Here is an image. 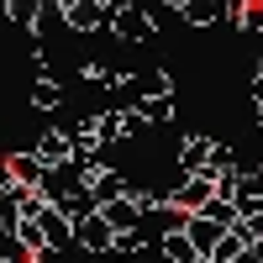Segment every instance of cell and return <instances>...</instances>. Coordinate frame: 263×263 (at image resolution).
Returning a JSON list of instances; mask_svg holds the SVG:
<instances>
[{"mask_svg":"<svg viewBox=\"0 0 263 263\" xmlns=\"http://www.w3.org/2000/svg\"><path fill=\"white\" fill-rule=\"evenodd\" d=\"M253 100H258V105H263V74H258V79H253Z\"/></svg>","mask_w":263,"mask_h":263,"instance_id":"cell-29","label":"cell"},{"mask_svg":"<svg viewBox=\"0 0 263 263\" xmlns=\"http://www.w3.org/2000/svg\"><path fill=\"white\" fill-rule=\"evenodd\" d=\"M27 195L32 190H21V184H0V232H16L21 227V211H27Z\"/></svg>","mask_w":263,"mask_h":263,"instance_id":"cell-8","label":"cell"},{"mask_svg":"<svg viewBox=\"0 0 263 263\" xmlns=\"http://www.w3.org/2000/svg\"><path fill=\"white\" fill-rule=\"evenodd\" d=\"M248 248H253V242H248V237H242V227H232V232L221 237V242L211 248V258H205V263H237V258H242Z\"/></svg>","mask_w":263,"mask_h":263,"instance_id":"cell-14","label":"cell"},{"mask_svg":"<svg viewBox=\"0 0 263 263\" xmlns=\"http://www.w3.org/2000/svg\"><path fill=\"white\" fill-rule=\"evenodd\" d=\"M237 21H242L248 32H263V0H242V11H237Z\"/></svg>","mask_w":263,"mask_h":263,"instance_id":"cell-24","label":"cell"},{"mask_svg":"<svg viewBox=\"0 0 263 263\" xmlns=\"http://www.w3.org/2000/svg\"><path fill=\"white\" fill-rule=\"evenodd\" d=\"M137 90H142V100H153V95H174V90H168V74H137Z\"/></svg>","mask_w":263,"mask_h":263,"instance_id":"cell-23","label":"cell"},{"mask_svg":"<svg viewBox=\"0 0 263 263\" xmlns=\"http://www.w3.org/2000/svg\"><path fill=\"white\" fill-rule=\"evenodd\" d=\"M16 237H21V248H27L32 258L48 248V237H42V227H37V221H21V227H16Z\"/></svg>","mask_w":263,"mask_h":263,"instance_id":"cell-22","label":"cell"},{"mask_svg":"<svg viewBox=\"0 0 263 263\" xmlns=\"http://www.w3.org/2000/svg\"><path fill=\"white\" fill-rule=\"evenodd\" d=\"M84 168H90V163H79V158L48 168V174H42V184H37V195H42L48 205H63L69 195H84Z\"/></svg>","mask_w":263,"mask_h":263,"instance_id":"cell-1","label":"cell"},{"mask_svg":"<svg viewBox=\"0 0 263 263\" xmlns=\"http://www.w3.org/2000/svg\"><path fill=\"white\" fill-rule=\"evenodd\" d=\"M147 121H142V111L132 105V111H116V142H126V137H137Z\"/></svg>","mask_w":263,"mask_h":263,"instance_id":"cell-21","label":"cell"},{"mask_svg":"<svg viewBox=\"0 0 263 263\" xmlns=\"http://www.w3.org/2000/svg\"><path fill=\"white\" fill-rule=\"evenodd\" d=\"M100 137L116 142V111H100Z\"/></svg>","mask_w":263,"mask_h":263,"instance_id":"cell-27","label":"cell"},{"mask_svg":"<svg viewBox=\"0 0 263 263\" xmlns=\"http://www.w3.org/2000/svg\"><path fill=\"white\" fill-rule=\"evenodd\" d=\"M163 258H168V263H205L184 232H163Z\"/></svg>","mask_w":263,"mask_h":263,"instance_id":"cell-16","label":"cell"},{"mask_svg":"<svg viewBox=\"0 0 263 263\" xmlns=\"http://www.w3.org/2000/svg\"><path fill=\"white\" fill-rule=\"evenodd\" d=\"M111 242H116V232L105 227V216H90V221H79V227H74V248L95 253V258H105V253H111Z\"/></svg>","mask_w":263,"mask_h":263,"instance_id":"cell-4","label":"cell"},{"mask_svg":"<svg viewBox=\"0 0 263 263\" xmlns=\"http://www.w3.org/2000/svg\"><path fill=\"white\" fill-rule=\"evenodd\" d=\"M137 248H142V227H137V232H121L116 242H111V253H116V258H126V253H137Z\"/></svg>","mask_w":263,"mask_h":263,"instance_id":"cell-25","label":"cell"},{"mask_svg":"<svg viewBox=\"0 0 263 263\" xmlns=\"http://www.w3.org/2000/svg\"><path fill=\"white\" fill-rule=\"evenodd\" d=\"M32 153H37V158L48 163V168H58V163H69V158H74V147H69V132H42Z\"/></svg>","mask_w":263,"mask_h":263,"instance_id":"cell-10","label":"cell"},{"mask_svg":"<svg viewBox=\"0 0 263 263\" xmlns=\"http://www.w3.org/2000/svg\"><path fill=\"white\" fill-rule=\"evenodd\" d=\"M211 137H184V147H179V168H184V179L190 174H205V163H211Z\"/></svg>","mask_w":263,"mask_h":263,"instance_id":"cell-12","label":"cell"},{"mask_svg":"<svg viewBox=\"0 0 263 263\" xmlns=\"http://www.w3.org/2000/svg\"><path fill=\"white\" fill-rule=\"evenodd\" d=\"M137 111H142V121H147V126H163V121H174V95H153V100H137Z\"/></svg>","mask_w":263,"mask_h":263,"instance_id":"cell-18","label":"cell"},{"mask_svg":"<svg viewBox=\"0 0 263 263\" xmlns=\"http://www.w3.org/2000/svg\"><path fill=\"white\" fill-rule=\"evenodd\" d=\"M179 16L190 21V27H211V21H221V16H227V0H184Z\"/></svg>","mask_w":263,"mask_h":263,"instance_id":"cell-13","label":"cell"},{"mask_svg":"<svg viewBox=\"0 0 263 263\" xmlns=\"http://www.w3.org/2000/svg\"><path fill=\"white\" fill-rule=\"evenodd\" d=\"M58 211H63V221H69V227H79V221H90V216H100V205H95L90 190H84V195H69Z\"/></svg>","mask_w":263,"mask_h":263,"instance_id":"cell-17","label":"cell"},{"mask_svg":"<svg viewBox=\"0 0 263 263\" xmlns=\"http://www.w3.org/2000/svg\"><path fill=\"white\" fill-rule=\"evenodd\" d=\"M100 6H116V0H100Z\"/></svg>","mask_w":263,"mask_h":263,"instance_id":"cell-31","label":"cell"},{"mask_svg":"<svg viewBox=\"0 0 263 263\" xmlns=\"http://www.w3.org/2000/svg\"><path fill=\"white\" fill-rule=\"evenodd\" d=\"M32 105H37V111H58V105H63V84H58L53 74H37V84H32Z\"/></svg>","mask_w":263,"mask_h":263,"instance_id":"cell-15","label":"cell"},{"mask_svg":"<svg viewBox=\"0 0 263 263\" xmlns=\"http://www.w3.org/2000/svg\"><path fill=\"white\" fill-rule=\"evenodd\" d=\"M37 263H63V253H58V248H42V253H37Z\"/></svg>","mask_w":263,"mask_h":263,"instance_id":"cell-28","label":"cell"},{"mask_svg":"<svg viewBox=\"0 0 263 263\" xmlns=\"http://www.w3.org/2000/svg\"><path fill=\"white\" fill-rule=\"evenodd\" d=\"M42 174H48V163H42L37 153H11V158H6V179L21 184V190H37Z\"/></svg>","mask_w":263,"mask_h":263,"instance_id":"cell-6","label":"cell"},{"mask_svg":"<svg viewBox=\"0 0 263 263\" xmlns=\"http://www.w3.org/2000/svg\"><path fill=\"white\" fill-rule=\"evenodd\" d=\"M100 216H105V227H111L116 237H121V232H137V227H142V205L132 200V195H121V200H111V205H100Z\"/></svg>","mask_w":263,"mask_h":263,"instance_id":"cell-7","label":"cell"},{"mask_svg":"<svg viewBox=\"0 0 263 263\" xmlns=\"http://www.w3.org/2000/svg\"><path fill=\"white\" fill-rule=\"evenodd\" d=\"M211 200H216V179H211V174H190V179L168 195V205H179L184 216H200Z\"/></svg>","mask_w":263,"mask_h":263,"instance_id":"cell-3","label":"cell"},{"mask_svg":"<svg viewBox=\"0 0 263 263\" xmlns=\"http://www.w3.org/2000/svg\"><path fill=\"white\" fill-rule=\"evenodd\" d=\"M184 237H190V242H195V253H200V258H211V248L216 242H221V227H216V221H205V216H190V221H184Z\"/></svg>","mask_w":263,"mask_h":263,"instance_id":"cell-11","label":"cell"},{"mask_svg":"<svg viewBox=\"0 0 263 263\" xmlns=\"http://www.w3.org/2000/svg\"><path fill=\"white\" fill-rule=\"evenodd\" d=\"M58 21H63V11H53V6H42V16H37V27H32V32H48V27H58Z\"/></svg>","mask_w":263,"mask_h":263,"instance_id":"cell-26","label":"cell"},{"mask_svg":"<svg viewBox=\"0 0 263 263\" xmlns=\"http://www.w3.org/2000/svg\"><path fill=\"white\" fill-rule=\"evenodd\" d=\"M237 263H263V258H258V253H253V248H248V253H242V258H237Z\"/></svg>","mask_w":263,"mask_h":263,"instance_id":"cell-30","label":"cell"},{"mask_svg":"<svg viewBox=\"0 0 263 263\" xmlns=\"http://www.w3.org/2000/svg\"><path fill=\"white\" fill-rule=\"evenodd\" d=\"M6 16L16 21V27H37V16H42V0H6Z\"/></svg>","mask_w":263,"mask_h":263,"instance_id":"cell-19","label":"cell"},{"mask_svg":"<svg viewBox=\"0 0 263 263\" xmlns=\"http://www.w3.org/2000/svg\"><path fill=\"white\" fill-rule=\"evenodd\" d=\"M111 32L121 42H147L153 32H158V21H153L147 6H132V0H116L111 6Z\"/></svg>","mask_w":263,"mask_h":263,"instance_id":"cell-2","label":"cell"},{"mask_svg":"<svg viewBox=\"0 0 263 263\" xmlns=\"http://www.w3.org/2000/svg\"><path fill=\"white\" fill-rule=\"evenodd\" d=\"M0 263H37V258L21 248V237H16V232H0Z\"/></svg>","mask_w":263,"mask_h":263,"instance_id":"cell-20","label":"cell"},{"mask_svg":"<svg viewBox=\"0 0 263 263\" xmlns=\"http://www.w3.org/2000/svg\"><path fill=\"white\" fill-rule=\"evenodd\" d=\"M37 227H42V237H48V248H58V253H63V248H74V227L63 221V211H58V205L42 211V216H37Z\"/></svg>","mask_w":263,"mask_h":263,"instance_id":"cell-9","label":"cell"},{"mask_svg":"<svg viewBox=\"0 0 263 263\" xmlns=\"http://www.w3.org/2000/svg\"><path fill=\"white\" fill-rule=\"evenodd\" d=\"M63 27H74V32H100V27H111V6H100V0H79V6L63 11Z\"/></svg>","mask_w":263,"mask_h":263,"instance_id":"cell-5","label":"cell"}]
</instances>
